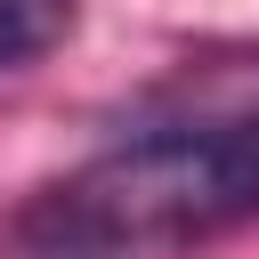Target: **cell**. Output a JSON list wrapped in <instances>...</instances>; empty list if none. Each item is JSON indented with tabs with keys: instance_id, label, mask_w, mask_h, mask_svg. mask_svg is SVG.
<instances>
[{
	"instance_id": "obj_2",
	"label": "cell",
	"mask_w": 259,
	"mask_h": 259,
	"mask_svg": "<svg viewBox=\"0 0 259 259\" xmlns=\"http://www.w3.org/2000/svg\"><path fill=\"white\" fill-rule=\"evenodd\" d=\"M24 259H130V243H121L73 186H57V194L24 219Z\"/></svg>"
},
{
	"instance_id": "obj_1",
	"label": "cell",
	"mask_w": 259,
	"mask_h": 259,
	"mask_svg": "<svg viewBox=\"0 0 259 259\" xmlns=\"http://www.w3.org/2000/svg\"><path fill=\"white\" fill-rule=\"evenodd\" d=\"M73 194L130 251L146 235H210V227L259 219V113L146 130L130 146H113Z\"/></svg>"
},
{
	"instance_id": "obj_3",
	"label": "cell",
	"mask_w": 259,
	"mask_h": 259,
	"mask_svg": "<svg viewBox=\"0 0 259 259\" xmlns=\"http://www.w3.org/2000/svg\"><path fill=\"white\" fill-rule=\"evenodd\" d=\"M73 24V0H0V73H24L32 57H49Z\"/></svg>"
}]
</instances>
